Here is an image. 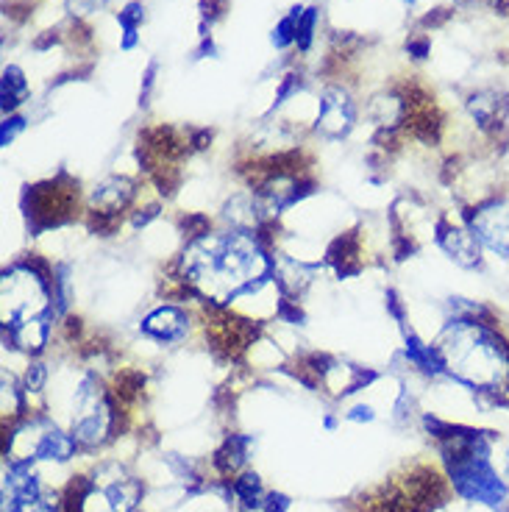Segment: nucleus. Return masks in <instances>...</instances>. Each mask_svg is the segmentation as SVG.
Here are the masks:
<instances>
[{
    "mask_svg": "<svg viewBox=\"0 0 509 512\" xmlns=\"http://www.w3.org/2000/svg\"><path fill=\"white\" fill-rule=\"evenodd\" d=\"M45 384V368L42 365H31V371L26 376V390L28 393H39Z\"/></svg>",
    "mask_w": 509,
    "mask_h": 512,
    "instance_id": "nucleus-16",
    "label": "nucleus"
},
{
    "mask_svg": "<svg viewBox=\"0 0 509 512\" xmlns=\"http://www.w3.org/2000/svg\"><path fill=\"white\" fill-rule=\"evenodd\" d=\"M501 476H504V482L509 485V448H507V454H504V474Z\"/></svg>",
    "mask_w": 509,
    "mask_h": 512,
    "instance_id": "nucleus-20",
    "label": "nucleus"
},
{
    "mask_svg": "<svg viewBox=\"0 0 509 512\" xmlns=\"http://www.w3.org/2000/svg\"><path fill=\"white\" fill-rule=\"evenodd\" d=\"M290 507V501H287V496H268V501H265V512H284Z\"/></svg>",
    "mask_w": 509,
    "mask_h": 512,
    "instance_id": "nucleus-17",
    "label": "nucleus"
},
{
    "mask_svg": "<svg viewBox=\"0 0 509 512\" xmlns=\"http://www.w3.org/2000/svg\"><path fill=\"white\" fill-rule=\"evenodd\" d=\"M26 128V120L23 117H9V120H3V128H0V142L3 145H9V142L20 134Z\"/></svg>",
    "mask_w": 509,
    "mask_h": 512,
    "instance_id": "nucleus-15",
    "label": "nucleus"
},
{
    "mask_svg": "<svg viewBox=\"0 0 509 512\" xmlns=\"http://www.w3.org/2000/svg\"><path fill=\"white\" fill-rule=\"evenodd\" d=\"M357 120V106L345 95L343 90H326L320 95V112H318V131L326 137H343L351 131Z\"/></svg>",
    "mask_w": 509,
    "mask_h": 512,
    "instance_id": "nucleus-4",
    "label": "nucleus"
},
{
    "mask_svg": "<svg viewBox=\"0 0 509 512\" xmlns=\"http://www.w3.org/2000/svg\"><path fill=\"white\" fill-rule=\"evenodd\" d=\"M409 53H415V59H423L429 53V42L420 39V42H409Z\"/></svg>",
    "mask_w": 509,
    "mask_h": 512,
    "instance_id": "nucleus-18",
    "label": "nucleus"
},
{
    "mask_svg": "<svg viewBox=\"0 0 509 512\" xmlns=\"http://www.w3.org/2000/svg\"><path fill=\"white\" fill-rule=\"evenodd\" d=\"M437 243L459 268H476L482 262V243L473 237L471 229H459V226L443 223L440 234H437Z\"/></svg>",
    "mask_w": 509,
    "mask_h": 512,
    "instance_id": "nucleus-5",
    "label": "nucleus"
},
{
    "mask_svg": "<svg viewBox=\"0 0 509 512\" xmlns=\"http://www.w3.org/2000/svg\"><path fill=\"white\" fill-rule=\"evenodd\" d=\"M28 95V81L23 76L20 67H6L3 73V90H0V98H3V112H12L17 103L23 101Z\"/></svg>",
    "mask_w": 509,
    "mask_h": 512,
    "instance_id": "nucleus-10",
    "label": "nucleus"
},
{
    "mask_svg": "<svg viewBox=\"0 0 509 512\" xmlns=\"http://www.w3.org/2000/svg\"><path fill=\"white\" fill-rule=\"evenodd\" d=\"M473 237L501 259H509V198H493L468 215Z\"/></svg>",
    "mask_w": 509,
    "mask_h": 512,
    "instance_id": "nucleus-3",
    "label": "nucleus"
},
{
    "mask_svg": "<svg viewBox=\"0 0 509 512\" xmlns=\"http://www.w3.org/2000/svg\"><path fill=\"white\" fill-rule=\"evenodd\" d=\"M142 332L162 340V343L181 340L187 334V315L176 307L156 309V312H151L148 318L142 320Z\"/></svg>",
    "mask_w": 509,
    "mask_h": 512,
    "instance_id": "nucleus-7",
    "label": "nucleus"
},
{
    "mask_svg": "<svg viewBox=\"0 0 509 512\" xmlns=\"http://www.w3.org/2000/svg\"><path fill=\"white\" fill-rule=\"evenodd\" d=\"M301 14H304V9H301V6H295L293 12L287 14L279 26H276V31H273V45H276V48H287V45H293L295 37H298Z\"/></svg>",
    "mask_w": 509,
    "mask_h": 512,
    "instance_id": "nucleus-13",
    "label": "nucleus"
},
{
    "mask_svg": "<svg viewBox=\"0 0 509 512\" xmlns=\"http://www.w3.org/2000/svg\"><path fill=\"white\" fill-rule=\"evenodd\" d=\"M145 9H142V3H128L123 12L117 14V20H120V28H123V48L131 51L134 45H137V31H140L142 17H145Z\"/></svg>",
    "mask_w": 509,
    "mask_h": 512,
    "instance_id": "nucleus-11",
    "label": "nucleus"
},
{
    "mask_svg": "<svg viewBox=\"0 0 509 512\" xmlns=\"http://www.w3.org/2000/svg\"><path fill=\"white\" fill-rule=\"evenodd\" d=\"M437 348L446 362V371L473 390L498 393L507 384L509 346L490 323L479 318L448 320Z\"/></svg>",
    "mask_w": 509,
    "mask_h": 512,
    "instance_id": "nucleus-2",
    "label": "nucleus"
},
{
    "mask_svg": "<svg viewBox=\"0 0 509 512\" xmlns=\"http://www.w3.org/2000/svg\"><path fill=\"white\" fill-rule=\"evenodd\" d=\"M348 418H351V421H373V412H370L368 407H357V410L348 412Z\"/></svg>",
    "mask_w": 509,
    "mask_h": 512,
    "instance_id": "nucleus-19",
    "label": "nucleus"
},
{
    "mask_svg": "<svg viewBox=\"0 0 509 512\" xmlns=\"http://www.w3.org/2000/svg\"><path fill=\"white\" fill-rule=\"evenodd\" d=\"M234 496L245 504V507H259L262 501V482L256 474H245L240 479H234Z\"/></svg>",
    "mask_w": 509,
    "mask_h": 512,
    "instance_id": "nucleus-12",
    "label": "nucleus"
},
{
    "mask_svg": "<svg viewBox=\"0 0 509 512\" xmlns=\"http://www.w3.org/2000/svg\"><path fill=\"white\" fill-rule=\"evenodd\" d=\"M131 184L123 179H112L101 184L98 190H95V204L101 206L103 212H117V209H123L128 204V198H131Z\"/></svg>",
    "mask_w": 509,
    "mask_h": 512,
    "instance_id": "nucleus-9",
    "label": "nucleus"
},
{
    "mask_svg": "<svg viewBox=\"0 0 509 512\" xmlns=\"http://www.w3.org/2000/svg\"><path fill=\"white\" fill-rule=\"evenodd\" d=\"M468 112H471L473 120H476L479 128H484V131L501 128L509 115L507 95L498 90L473 92L471 98H468Z\"/></svg>",
    "mask_w": 509,
    "mask_h": 512,
    "instance_id": "nucleus-6",
    "label": "nucleus"
},
{
    "mask_svg": "<svg viewBox=\"0 0 509 512\" xmlns=\"http://www.w3.org/2000/svg\"><path fill=\"white\" fill-rule=\"evenodd\" d=\"M184 270L192 284H198L215 301H229L254 282L265 279L268 259L256 240L245 234H209L190 245L184 254Z\"/></svg>",
    "mask_w": 509,
    "mask_h": 512,
    "instance_id": "nucleus-1",
    "label": "nucleus"
},
{
    "mask_svg": "<svg viewBox=\"0 0 509 512\" xmlns=\"http://www.w3.org/2000/svg\"><path fill=\"white\" fill-rule=\"evenodd\" d=\"M315 26H318V9H304L301 23H298V37H295L301 51H309V45L315 39Z\"/></svg>",
    "mask_w": 509,
    "mask_h": 512,
    "instance_id": "nucleus-14",
    "label": "nucleus"
},
{
    "mask_svg": "<svg viewBox=\"0 0 509 512\" xmlns=\"http://www.w3.org/2000/svg\"><path fill=\"white\" fill-rule=\"evenodd\" d=\"M248 448H251V437H229L226 446L215 454V465L223 474H234L248 460Z\"/></svg>",
    "mask_w": 509,
    "mask_h": 512,
    "instance_id": "nucleus-8",
    "label": "nucleus"
}]
</instances>
